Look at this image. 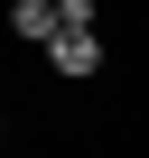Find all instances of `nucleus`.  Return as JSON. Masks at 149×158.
Here are the masks:
<instances>
[{
	"mask_svg": "<svg viewBox=\"0 0 149 158\" xmlns=\"http://www.w3.org/2000/svg\"><path fill=\"white\" fill-rule=\"evenodd\" d=\"M47 65L65 74V84H93V74H103V37H56V47H47Z\"/></svg>",
	"mask_w": 149,
	"mask_h": 158,
	"instance_id": "1",
	"label": "nucleus"
}]
</instances>
